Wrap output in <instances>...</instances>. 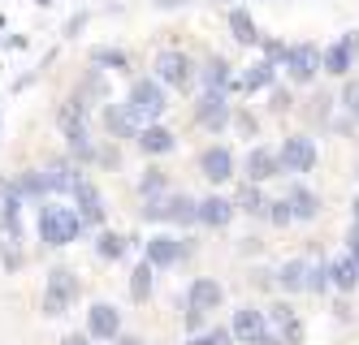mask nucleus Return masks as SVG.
<instances>
[{
	"label": "nucleus",
	"instance_id": "1",
	"mask_svg": "<svg viewBox=\"0 0 359 345\" xmlns=\"http://www.w3.org/2000/svg\"><path fill=\"white\" fill-rule=\"evenodd\" d=\"M35 229H39V242H43L48 251H65V246H74V242L87 233L83 220H79V211H74L69 203H61V199H43V203H39Z\"/></svg>",
	"mask_w": 359,
	"mask_h": 345
},
{
	"label": "nucleus",
	"instance_id": "2",
	"mask_svg": "<svg viewBox=\"0 0 359 345\" xmlns=\"http://www.w3.org/2000/svg\"><path fill=\"white\" fill-rule=\"evenodd\" d=\"M143 220L161 225V229H169V225L195 229V199L191 195H173V190H165L156 199H143Z\"/></svg>",
	"mask_w": 359,
	"mask_h": 345
},
{
	"label": "nucleus",
	"instance_id": "3",
	"mask_svg": "<svg viewBox=\"0 0 359 345\" xmlns=\"http://www.w3.org/2000/svg\"><path fill=\"white\" fill-rule=\"evenodd\" d=\"M79 298H83L79 276H74L69 268H48V281H43V315H48V320L69 315Z\"/></svg>",
	"mask_w": 359,
	"mask_h": 345
},
{
	"label": "nucleus",
	"instance_id": "4",
	"mask_svg": "<svg viewBox=\"0 0 359 345\" xmlns=\"http://www.w3.org/2000/svg\"><path fill=\"white\" fill-rule=\"evenodd\" d=\"M121 108L135 117V125L161 121V117H165V108H169V99H165V87L156 83V78H139V83L130 87V95H126V104H121Z\"/></svg>",
	"mask_w": 359,
	"mask_h": 345
},
{
	"label": "nucleus",
	"instance_id": "5",
	"mask_svg": "<svg viewBox=\"0 0 359 345\" xmlns=\"http://www.w3.org/2000/svg\"><path fill=\"white\" fill-rule=\"evenodd\" d=\"M316 160H320V147H316V139H307V134H290V139H281V147H277L281 177H303V173H312Z\"/></svg>",
	"mask_w": 359,
	"mask_h": 345
},
{
	"label": "nucleus",
	"instance_id": "6",
	"mask_svg": "<svg viewBox=\"0 0 359 345\" xmlns=\"http://www.w3.org/2000/svg\"><path fill=\"white\" fill-rule=\"evenodd\" d=\"M143 259L151 263V268L156 272H169V268H177V263H182L187 255H191V242L187 237H173V233H151V237H143Z\"/></svg>",
	"mask_w": 359,
	"mask_h": 345
},
{
	"label": "nucleus",
	"instance_id": "7",
	"mask_svg": "<svg viewBox=\"0 0 359 345\" xmlns=\"http://www.w3.org/2000/svg\"><path fill=\"white\" fill-rule=\"evenodd\" d=\"M69 199H74V211H79L83 229H100V225L109 220L104 195H100V185H95L91 177H79V185H74V190H69Z\"/></svg>",
	"mask_w": 359,
	"mask_h": 345
},
{
	"label": "nucleus",
	"instance_id": "8",
	"mask_svg": "<svg viewBox=\"0 0 359 345\" xmlns=\"http://www.w3.org/2000/svg\"><path fill=\"white\" fill-rule=\"evenodd\" d=\"M195 164H199V173H203V181H208V185H225V181H234V169H238L234 147H225V143L203 147Z\"/></svg>",
	"mask_w": 359,
	"mask_h": 345
},
{
	"label": "nucleus",
	"instance_id": "9",
	"mask_svg": "<svg viewBox=\"0 0 359 345\" xmlns=\"http://www.w3.org/2000/svg\"><path fill=\"white\" fill-rule=\"evenodd\" d=\"M151 69H156V83L173 87V91H187L195 83V61L187 57V52H161Z\"/></svg>",
	"mask_w": 359,
	"mask_h": 345
},
{
	"label": "nucleus",
	"instance_id": "10",
	"mask_svg": "<svg viewBox=\"0 0 359 345\" xmlns=\"http://www.w3.org/2000/svg\"><path fill=\"white\" fill-rule=\"evenodd\" d=\"M229 117H234V108H229L225 91H199V104H195V125L199 129L221 134V129L229 125Z\"/></svg>",
	"mask_w": 359,
	"mask_h": 345
},
{
	"label": "nucleus",
	"instance_id": "11",
	"mask_svg": "<svg viewBox=\"0 0 359 345\" xmlns=\"http://www.w3.org/2000/svg\"><path fill=\"white\" fill-rule=\"evenodd\" d=\"M83 332H87L95 345L113 341V337L121 332V307H113V302H91V307H87V324H83Z\"/></svg>",
	"mask_w": 359,
	"mask_h": 345
},
{
	"label": "nucleus",
	"instance_id": "12",
	"mask_svg": "<svg viewBox=\"0 0 359 345\" xmlns=\"http://www.w3.org/2000/svg\"><path fill=\"white\" fill-rule=\"evenodd\" d=\"M139 242H143V237H135V233H117V229H109V225H100V229H95V242H91V255L104 259V263H117V259L130 255Z\"/></svg>",
	"mask_w": 359,
	"mask_h": 345
},
{
	"label": "nucleus",
	"instance_id": "13",
	"mask_svg": "<svg viewBox=\"0 0 359 345\" xmlns=\"http://www.w3.org/2000/svg\"><path fill=\"white\" fill-rule=\"evenodd\" d=\"M238 216V207L229 195H208V199H195V225L199 229H225V225H234Z\"/></svg>",
	"mask_w": 359,
	"mask_h": 345
},
{
	"label": "nucleus",
	"instance_id": "14",
	"mask_svg": "<svg viewBox=\"0 0 359 345\" xmlns=\"http://www.w3.org/2000/svg\"><path fill=\"white\" fill-rule=\"evenodd\" d=\"M281 65H286L290 83L307 87V83H312V78L320 73V48H316V43H303V48H286V57H281Z\"/></svg>",
	"mask_w": 359,
	"mask_h": 345
},
{
	"label": "nucleus",
	"instance_id": "15",
	"mask_svg": "<svg viewBox=\"0 0 359 345\" xmlns=\"http://www.w3.org/2000/svg\"><path fill=\"white\" fill-rule=\"evenodd\" d=\"M229 337H234L238 345H251L255 337H264L269 332V320H264V311L260 307H234L229 311Z\"/></svg>",
	"mask_w": 359,
	"mask_h": 345
},
{
	"label": "nucleus",
	"instance_id": "16",
	"mask_svg": "<svg viewBox=\"0 0 359 345\" xmlns=\"http://www.w3.org/2000/svg\"><path fill=\"white\" fill-rule=\"evenodd\" d=\"M187 307H191V311H203V315L221 311V307H225V285L212 281V276H195V281L187 285Z\"/></svg>",
	"mask_w": 359,
	"mask_h": 345
},
{
	"label": "nucleus",
	"instance_id": "17",
	"mask_svg": "<svg viewBox=\"0 0 359 345\" xmlns=\"http://www.w3.org/2000/svg\"><path fill=\"white\" fill-rule=\"evenodd\" d=\"M273 177H281L277 151H273V147H264V143H255V147L247 151V160H243V181L264 185V181H273Z\"/></svg>",
	"mask_w": 359,
	"mask_h": 345
},
{
	"label": "nucleus",
	"instance_id": "18",
	"mask_svg": "<svg viewBox=\"0 0 359 345\" xmlns=\"http://www.w3.org/2000/svg\"><path fill=\"white\" fill-rule=\"evenodd\" d=\"M39 173H43V185H48V199H69V190L83 177V169L74 164V160H53V164L39 169Z\"/></svg>",
	"mask_w": 359,
	"mask_h": 345
},
{
	"label": "nucleus",
	"instance_id": "19",
	"mask_svg": "<svg viewBox=\"0 0 359 345\" xmlns=\"http://www.w3.org/2000/svg\"><path fill=\"white\" fill-rule=\"evenodd\" d=\"M135 147H139L143 155H151V160H161V155H169V151L177 147V139L169 134L161 121H147V125L135 129Z\"/></svg>",
	"mask_w": 359,
	"mask_h": 345
},
{
	"label": "nucleus",
	"instance_id": "20",
	"mask_svg": "<svg viewBox=\"0 0 359 345\" xmlns=\"http://www.w3.org/2000/svg\"><path fill=\"white\" fill-rule=\"evenodd\" d=\"M286 207H290V216H294V225L303 220H316L320 216V195L312 190V185H303V181H290V190H286Z\"/></svg>",
	"mask_w": 359,
	"mask_h": 345
},
{
	"label": "nucleus",
	"instance_id": "21",
	"mask_svg": "<svg viewBox=\"0 0 359 345\" xmlns=\"http://www.w3.org/2000/svg\"><path fill=\"white\" fill-rule=\"evenodd\" d=\"M273 285L290 298L307 294V259H286L281 268H273Z\"/></svg>",
	"mask_w": 359,
	"mask_h": 345
},
{
	"label": "nucleus",
	"instance_id": "22",
	"mask_svg": "<svg viewBox=\"0 0 359 345\" xmlns=\"http://www.w3.org/2000/svg\"><path fill=\"white\" fill-rule=\"evenodd\" d=\"M329 289H333L338 298H346V294H355V289H359V268H355L346 255L329 259Z\"/></svg>",
	"mask_w": 359,
	"mask_h": 345
},
{
	"label": "nucleus",
	"instance_id": "23",
	"mask_svg": "<svg viewBox=\"0 0 359 345\" xmlns=\"http://www.w3.org/2000/svg\"><path fill=\"white\" fill-rule=\"evenodd\" d=\"M355 48H359V31L346 35L342 43H333L329 52H320V69H325V73H346L351 61H355Z\"/></svg>",
	"mask_w": 359,
	"mask_h": 345
},
{
	"label": "nucleus",
	"instance_id": "24",
	"mask_svg": "<svg viewBox=\"0 0 359 345\" xmlns=\"http://www.w3.org/2000/svg\"><path fill=\"white\" fill-rule=\"evenodd\" d=\"M126 289H130V302H139V307L151 302V294H156V268H151L147 259H139L130 268V285H126Z\"/></svg>",
	"mask_w": 359,
	"mask_h": 345
},
{
	"label": "nucleus",
	"instance_id": "25",
	"mask_svg": "<svg viewBox=\"0 0 359 345\" xmlns=\"http://www.w3.org/2000/svg\"><path fill=\"white\" fill-rule=\"evenodd\" d=\"M195 73H199L203 91H229V87H234V73H229V65H225L221 57H212V61L195 65Z\"/></svg>",
	"mask_w": 359,
	"mask_h": 345
},
{
	"label": "nucleus",
	"instance_id": "26",
	"mask_svg": "<svg viewBox=\"0 0 359 345\" xmlns=\"http://www.w3.org/2000/svg\"><path fill=\"white\" fill-rule=\"evenodd\" d=\"M234 207L243 211V216H260V220H264L269 199H264V190H260L255 181H238V185H234Z\"/></svg>",
	"mask_w": 359,
	"mask_h": 345
},
{
	"label": "nucleus",
	"instance_id": "27",
	"mask_svg": "<svg viewBox=\"0 0 359 345\" xmlns=\"http://www.w3.org/2000/svg\"><path fill=\"white\" fill-rule=\"evenodd\" d=\"M13 190L22 195V203H43L48 199V185H43V173L39 169H27L13 177Z\"/></svg>",
	"mask_w": 359,
	"mask_h": 345
},
{
	"label": "nucleus",
	"instance_id": "28",
	"mask_svg": "<svg viewBox=\"0 0 359 345\" xmlns=\"http://www.w3.org/2000/svg\"><path fill=\"white\" fill-rule=\"evenodd\" d=\"M104 129H109L113 139H135V129H139V125H135V117L126 113L121 104H109V108H104Z\"/></svg>",
	"mask_w": 359,
	"mask_h": 345
},
{
	"label": "nucleus",
	"instance_id": "29",
	"mask_svg": "<svg viewBox=\"0 0 359 345\" xmlns=\"http://www.w3.org/2000/svg\"><path fill=\"white\" fill-rule=\"evenodd\" d=\"M165 190H169V173H165L161 164H147L143 177H139V195H143V199H156V195H165Z\"/></svg>",
	"mask_w": 359,
	"mask_h": 345
},
{
	"label": "nucleus",
	"instance_id": "30",
	"mask_svg": "<svg viewBox=\"0 0 359 345\" xmlns=\"http://www.w3.org/2000/svg\"><path fill=\"white\" fill-rule=\"evenodd\" d=\"M307 294H329V259H307Z\"/></svg>",
	"mask_w": 359,
	"mask_h": 345
},
{
	"label": "nucleus",
	"instance_id": "31",
	"mask_svg": "<svg viewBox=\"0 0 359 345\" xmlns=\"http://www.w3.org/2000/svg\"><path fill=\"white\" fill-rule=\"evenodd\" d=\"M229 31H234V39H238V43H255V39H260V35H255L251 13H247L243 5H234V13H229Z\"/></svg>",
	"mask_w": 359,
	"mask_h": 345
},
{
	"label": "nucleus",
	"instance_id": "32",
	"mask_svg": "<svg viewBox=\"0 0 359 345\" xmlns=\"http://www.w3.org/2000/svg\"><path fill=\"white\" fill-rule=\"evenodd\" d=\"M273 69H277V65H269V61L251 65L247 78H243V91H264V87H273Z\"/></svg>",
	"mask_w": 359,
	"mask_h": 345
},
{
	"label": "nucleus",
	"instance_id": "33",
	"mask_svg": "<svg viewBox=\"0 0 359 345\" xmlns=\"http://www.w3.org/2000/svg\"><path fill=\"white\" fill-rule=\"evenodd\" d=\"M277 341H281V345H303V341H307V328H303L299 315H290L286 324H277Z\"/></svg>",
	"mask_w": 359,
	"mask_h": 345
},
{
	"label": "nucleus",
	"instance_id": "34",
	"mask_svg": "<svg viewBox=\"0 0 359 345\" xmlns=\"http://www.w3.org/2000/svg\"><path fill=\"white\" fill-rule=\"evenodd\" d=\"M187 345H234V337H229V328H199L187 337Z\"/></svg>",
	"mask_w": 359,
	"mask_h": 345
},
{
	"label": "nucleus",
	"instance_id": "35",
	"mask_svg": "<svg viewBox=\"0 0 359 345\" xmlns=\"http://www.w3.org/2000/svg\"><path fill=\"white\" fill-rule=\"evenodd\" d=\"M91 65L95 69H126L130 61H126V52H117V48H100V52H91Z\"/></svg>",
	"mask_w": 359,
	"mask_h": 345
},
{
	"label": "nucleus",
	"instance_id": "36",
	"mask_svg": "<svg viewBox=\"0 0 359 345\" xmlns=\"http://www.w3.org/2000/svg\"><path fill=\"white\" fill-rule=\"evenodd\" d=\"M264 220H269L273 229H286V225H294V216H290L286 199H269V207H264Z\"/></svg>",
	"mask_w": 359,
	"mask_h": 345
},
{
	"label": "nucleus",
	"instance_id": "37",
	"mask_svg": "<svg viewBox=\"0 0 359 345\" xmlns=\"http://www.w3.org/2000/svg\"><path fill=\"white\" fill-rule=\"evenodd\" d=\"M342 113L359 125V78H355V83H346L342 87Z\"/></svg>",
	"mask_w": 359,
	"mask_h": 345
},
{
	"label": "nucleus",
	"instance_id": "38",
	"mask_svg": "<svg viewBox=\"0 0 359 345\" xmlns=\"http://www.w3.org/2000/svg\"><path fill=\"white\" fill-rule=\"evenodd\" d=\"M355 268H359V225H351V233H346V251H342Z\"/></svg>",
	"mask_w": 359,
	"mask_h": 345
},
{
	"label": "nucleus",
	"instance_id": "39",
	"mask_svg": "<svg viewBox=\"0 0 359 345\" xmlns=\"http://www.w3.org/2000/svg\"><path fill=\"white\" fill-rule=\"evenodd\" d=\"M199 328H208V315H203V311H191V307H187V337H191V332H199Z\"/></svg>",
	"mask_w": 359,
	"mask_h": 345
},
{
	"label": "nucleus",
	"instance_id": "40",
	"mask_svg": "<svg viewBox=\"0 0 359 345\" xmlns=\"http://www.w3.org/2000/svg\"><path fill=\"white\" fill-rule=\"evenodd\" d=\"M113 345H147V341H143V337H135V332H126V328H121V332L113 337Z\"/></svg>",
	"mask_w": 359,
	"mask_h": 345
},
{
	"label": "nucleus",
	"instance_id": "41",
	"mask_svg": "<svg viewBox=\"0 0 359 345\" xmlns=\"http://www.w3.org/2000/svg\"><path fill=\"white\" fill-rule=\"evenodd\" d=\"M290 108V95L286 91H273V113H286Z\"/></svg>",
	"mask_w": 359,
	"mask_h": 345
},
{
	"label": "nucleus",
	"instance_id": "42",
	"mask_svg": "<svg viewBox=\"0 0 359 345\" xmlns=\"http://www.w3.org/2000/svg\"><path fill=\"white\" fill-rule=\"evenodd\" d=\"M61 345H95V341H91V337H87V332H69V337H65V341H61Z\"/></svg>",
	"mask_w": 359,
	"mask_h": 345
},
{
	"label": "nucleus",
	"instance_id": "43",
	"mask_svg": "<svg viewBox=\"0 0 359 345\" xmlns=\"http://www.w3.org/2000/svg\"><path fill=\"white\" fill-rule=\"evenodd\" d=\"M255 285H260V289H273V268H269V272H255Z\"/></svg>",
	"mask_w": 359,
	"mask_h": 345
},
{
	"label": "nucleus",
	"instance_id": "44",
	"mask_svg": "<svg viewBox=\"0 0 359 345\" xmlns=\"http://www.w3.org/2000/svg\"><path fill=\"white\" fill-rule=\"evenodd\" d=\"M251 345H281V341H277V332H273V328H269V332H264V337H255V341H251Z\"/></svg>",
	"mask_w": 359,
	"mask_h": 345
},
{
	"label": "nucleus",
	"instance_id": "45",
	"mask_svg": "<svg viewBox=\"0 0 359 345\" xmlns=\"http://www.w3.org/2000/svg\"><path fill=\"white\" fill-rule=\"evenodd\" d=\"M351 216H355V220H351V225H359V199H355V203H351Z\"/></svg>",
	"mask_w": 359,
	"mask_h": 345
},
{
	"label": "nucleus",
	"instance_id": "46",
	"mask_svg": "<svg viewBox=\"0 0 359 345\" xmlns=\"http://www.w3.org/2000/svg\"><path fill=\"white\" fill-rule=\"evenodd\" d=\"M217 5H234V0H217Z\"/></svg>",
	"mask_w": 359,
	"mask_h": 345
}]
</instances>
